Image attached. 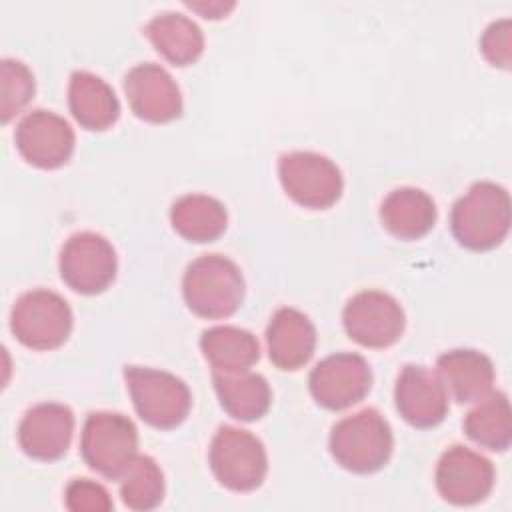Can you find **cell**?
I'll use <instances>...</instances> for the list:
<instances>
[{"label":"cell","instance_id":"cell-23","mask_svg":"<svg viewBox=\"0 0 512 512\" xmlns=\"http://www.w3.org/2000/svg\"><path fill=\"white\" fill-rule=\"evenodd\" d=\"M170 224L184 240L206 244L224 234L228 212L220 200L208 194H184L172 202Z\"/></svg>","mask_w":512,"mask_h":512},{"label":"cell","instance_id":"cell-19","mask_svg":"<svg viewBox=\"0 0 512 512\" xmlns=\"http://www.w3.org/2000/svg\"><path fill=\"white\" fill-rule=\"evenodd\" d=\"M436 204L432 196L414 186H402L382 200L380 222L398 240H418L436 224Z\"/></svg>","mask_w":512,"mask_h":512},{"label":"cell","instance_id":"cell-18","mask_svg":"<svg viewBox=\"0 0 512 512\" xmlns=\"http://www.w3.org/2000/svg\"><path fill=\"white\" fill-rule=\"evenodd\" d=\"M268 358L280 370H298L310 362L316 350L312 320L290 306L278 308L266 328Z\"/></svg>","mask_w":512,"mask_h":512},{"label":"cell","instance_id":"cell-30","mask_svg":"<svg viewBox=\"0 0 512 512\" xmlns=\"http://www.w3.org/2000/svg\"><path fill=\"white\" fill-rule=\"evenodd\" d=\"M186 6L200 12L204 18H222L236 4L234 2H186Z\"/></svg>","mask_w":512,"mask_h":512},{"label":"cell","instance_id":"cell-1","mask_svg":"<svg viewBox=\"0 0 512 512\" xmlns=\"http://www.w3.org/2000/svg\"><path fill=\"white\" fill-rule=\"evenodd\" d=\"M450 228L460 246L486 252L504 242L510 230V196L496 182H474L450 212Z\"/></svg>","mask_w":512,"mask_h":512},{"label":"cell","instance_id":"cell-20","mask_svg":"<svg viewBox=\"0 0 512 512\" xmlns=\"http://www.w3.org/2000/svg\"><path fill=\"white\" fill-rule=\"evenodd\" d=\"M68 106L76 122L86 130H106L120 116V102L108 82L100 76L76 70L68 84Z\"/></svg>","mask_w":512,"mask_h":512},{"label":"cell","instance_id":"cell-6","mask_svg":"<svg viewBox=\"0 0 512 512\" xmlns=\"http://www.w3.org/2000/svg\"><path fill=\"white\" fill-rule=\"evenodd\" d=\"M208 464L216 480L232 492H252L268 472L264 444L248 430L220 426L208 448Z\"/></svg>","mask_w":512,"mask_h":512},{"label":"cell","instance_id":"cell-8","mask_svg":"<svg viewBox=\"0 0 512 512\" xmlns=\"http://www.w3.org/2000/svg\"><path fill=\"white\" fill-rule=\"evenodd\" d=\"M278 178L284 192L300 206L326 210L334 206L344 190L340 168L324 154L296 150L278 160Z\"/></svg>","mask_w":512,"mask_h":512},{"label":"cell","instance_id":"cell-7","mask_svg":"<svg viewBox=\"0 0 512 512\" xmlns=\"http://www.w3.org/2000/svg\"><path fill=\"white\" fill-rule=\"evenodd\" d=\"M68 302L46 288L24 292L12 306L10 330L20 344L32 350H54L72 332Z\"/></svg>","mask_w":512,"mask_h":512},{"label":"cell","instance_id":"cell-27","mask_svg":"<svg viewBox=\"0 0 512 512\" xmlns=\"http://www.w3.org/2000/svg\"><path fill=\"white\" fill-rule=\"evenodd\" d=\"M34 90V74L24 62L14 58H4L0 62V118L4 124L22 112L32 100Z\"/></svg>","mask_w":512,"mask_h":512},{"label":"cell","instance_id":"cell-15","mask_svg":"<svg viewBox=\"0 0 512 512\" xmlns=\"http://www.w3.org/2000/svg\"><path fill=\"white\" fill-rule=\"evenodd\" d=\"M74 414L66 404L40 402L28 408L18 424L20 450L38 462L60 460L72 442Z\"/></svg>","mask_w":512,"mask_h":512},{"label":"cell","instance_id":"cell-21","mask_svg":"<svg viewBox=\"0 0 512 512\" xmlns=\"http://www.w3.org/2000/svg\"><path fill=\"white\" fill-rule=\"evenodd\" d=\"M144 34L156 52L174 66H188L204 52L200 26L180 12H160L148 20Z\"/></svg>","mask_w":512,"mask_h":512},{"label":"cell","instance_id":"cell-12","mask_svg":"<svg viewBox=\"0 0 512 512\" xmlns=\"http://www.w3.org/2000/svg\"><path fill=\"white\" fill-rule=\"evenodd\" d=\"M494 480V464L462 444L444 450L434 472L438 494L454 506H474L486 500Z\"/></svg>","mask_w":512,"mask_h":512},{"label":"cell","instance_id":"cell-28","mask_svg":"<svg viewBox=\"0 0 512 512\" xmlns=\"http://www.w3.org/2000/svg\"><path fill=\"white\" fill-rule=\"evenodd\" d=\"M64 500L66 508L72 512H110L114 508L108 490L90 478L70 480L64 490Z\"/></svg>","mask_w":512,"mask_h":512},{"label":"cell","instance_id":"cell-16","mask_svg":"<svg viewBox=\"0 0 512 512\" xmlns=\"http://www.w3.org/2000/svg\"><path fill=\"white\" fill-rule=\"evenodd\" d=\"M394 404L398 414L414 428H434L448 414V394L438 380L422 364H406L394 386Z\"/></svg>","mask_w":512,"mask_h":512},{"label":"cell","instance_id":"cell-2","mask_svg":"<svg viewBox=\"0 0 512 512\" xmlns=\"http://www.w3.org/2000/svg\"><path fill=\"white\" fill-rule=\"evenodd\" d=\"M328 448L340 468L372 474L388 464L394 436L388 420L376 408H364L332 426Z\"/></svg>","mask_w":512,"mask_h":512},{"label":"cell","instance_id":"cell-25","mask_svg":"<svg viewBox=\"0 0 512 512\" xmlns=\"http://www.w3.org/2000/svg\"><path fill=\"white\" fill-rule=\"evenodd\" d=\"M466 436L492 452H504L512 442L510 402L504 392H490L464 416Z\"/></svg>","mask_w":512,"mask_h":512},{"label":"cell","instance_id":"cell-24","mask_svg":"<svg viewBox=\"0 0 512 512\" xmlns=\"http://www.w3.org/2000/svg\"><path fill=\"white\" fill-rule=\"evenodd\" d=\"M200 350L212 372H244L260 358L256 336L238 326H212L200 336Z\"/></svg>","mask_w":512,"mask_h":512},{"label":"cell","instance_id":"cell-13","mask_svg":"<svg viewBox=\"0 0 512 512\" xmlns=\"http://www.w3.org/2000/svg\"><path fill=\"white\" fill-rule=\"evenodd\" d=\"M14 142L28 164L42 170H54L72 158L76 136L62 116L38 108L18 122Z\"/></svg>","mask_w":512,"mask_h":512},{"label":"cell","instance_id":"cell-4","mask_svg":"<svg viewBox=\"0 0 512 512\" xmlns=\"http://www.w3.org/2000/svg\"><path fill=\"white\" fill-rule=\"evenodd\" d=\"M80 454L96 474L108 480H120L138 456V430L120 412H90L80 434Z\"/></svg>","mask_w":512,"mask_h":512},{"label":"cell","instance_id":"cell-11","mask_svg":"<svg viewBox=\"0 0 512 512\" xmlns=\"http://www.w3.org/2000/svg\"><path fill=\"white\" fill-rule=\"evenodd\" d=\"M308 388L318 406L344 410L366 398L372 388V370L356 352H336L322 358L308 376Z\"/></svg>","mask_w":512,"mask_h":512},{"label":"cell","instance_id":"cell-17","mask_svg":"<svg viewBox=\"0 0 512 512\" xmlns=\"http://www.w3.org/2000/svg\"><path fill=\"white\" fill-rule=\"evenodd\" d=\"M436 376L448 396L460 404H470L492 392L496 370L484 352L454 348L438 356Z\"/></svg>","mask_w":512,"mask_h":512},{"label":"cell","instance_id":"cell-29","mask_svg":"<svg viewBox=\"0 0 512 512\" xmlns=\"http://www.w3.org/2000/svg\"><path fill=\"white\" fill-rule=\"evenodd\" d=\"M512 30H510V20L502 18L492 22L482 38H480V50L484 54V58L502 70L510 68L512 62Z\"/></svg>","mask_w":512,"mask_h":512},{"label":"cell","instance_id":"cell-9","mask_svg":"<svg viewBox=\"0 0 512 512\" xmlns=\"http://www.w3.org/2000/svg\"><path fill=\"white\" fill-rule=\"evenodd\" d=\"M58 268L68 288L94 296L114 282L118 258L114 246L102 234L76 232L64 242Z\"/></svg>","mask_w":512,"mask_h":512},{"label":"cell","instance_id":"cell-14","mask_svg":"<svg viewBox=\"0 0 512 512\" xmlns=\"http://www.w3.org/2000/svg\"><path fill=\"white\" fill-rule=\"evenodd\" d=\"M124 92L134 116L150 124H166L182 114V92L166 68L142 62L124 76Z\"/></svg>","mask_w":512,"mask_h":512},{"label":"cell","instance_id":"cell-5","mask_svg":"<svg viewBox=\"0 0 512 512\" xmlns=\"http://www.w3.org/2000/svg\"><path fill=\"white\" fill-rule=\"evenodd\" d=\"M124 380L136 414L158 430L180 426L192 406L186 382L166 370L146 366H124Z\"/></svg>","mask_w":512,"mask_h":512},{"label":"cell","instance_id":"cell-3","mask_svg":"<svg viewBox=\"0 0 512 512\" xmlns=\"http://www.w3.org/2000/svg\"><path fill=\"white\" fill-rule=\"evenodd\" d=\"M182 296L186 306L200 318H228L244 300V276L230 258L204 254L186 266Z\"/></svg>","mask_w":512,"mask_h":512},{"label":"cell","instance_id":"cell-10","mask_svg":"<svg viewBox=\"0 0 512 512\" xmlns=\"http://www.w3.org/2000/svg\"><path fill=\"white\" fill-rule=\"evenodd\" d=\"M342 324L356 344L366 348H388L404 334L406 316L400 302L388 292L362 290L346 302Z\"/></svg>","mask_w":512,"mask_h":512},{"label":"cell","instance_id":"cell-26","mask_svg":"<svg viewBox=\"0 0 512 512\" xmlns=\"http://www.w3.org/2000/svg\"><path fill=\"white\" fill-rule=\"evenodd\" d=\"M118 482L122 502L132 510H152L164 498V474L152 456L138 454Z\"/></svg>","mask_w":512,"mask_h":512},{"label":"cell","instance_id":"cell-22","mask_svg":"<svg viewBox=\"0 0 512 512\" xmlns=\"http://www.w3.org/2000/svg\"><path fill=\"white\" fill-rule=\"evenodd\" d=\"M212 382L220 406L234 420L254 422L270 410L272 390L268 380L258 372H212Z\"/></svg>","mask_w":512,"mask_h":512}]
</instances>
